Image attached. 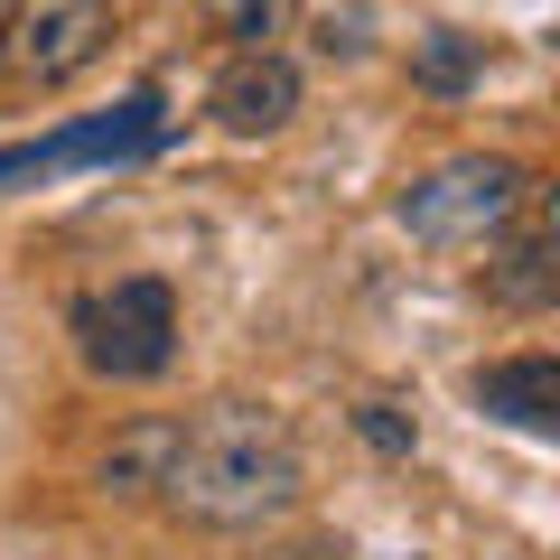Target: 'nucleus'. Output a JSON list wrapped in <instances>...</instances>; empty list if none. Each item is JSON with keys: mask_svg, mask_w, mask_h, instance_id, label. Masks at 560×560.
Returning a JSON list of instances; mask_svg holds the SVG:
<instances>
[{"mask_svg": "<svg viewBox=\"0 0 560 560\" xmlns=\"http://www.w3.org/2000/svg\"><path fill=\"white\" fill-rule=\"evenodd\" d=\"M477 66H486V47H477V38H458V28H430V38L411 47L420 94H467V84H477Z\"/></svg>", "mask_w": 560, "mask_h": 560, "instance_id": "9", "label": "nucleus"}, {"mask_svg": "<svg viewBox=\"0 0 560 560\" xmlns=\"http://www.w3.org/2000/svg\"><path fill=\"white\" fill-rule=\"evenodd\" d=\"M560 243H551V206H541V187L514 206V215L486 234V290H495L504 308H551L560 300Z\"/></svg>", "mask_w": 560, "mask_h": 560, "instance_id": "5", "label": "nucleus"}, {"mask_svg": "<svg viewBox=\"0 0 560 560\" xmlns=\"http://www.w3.org/2000/svg\"><path fill=\"white\" fill-rule=\"evenodd\" d=\"M0 10H10V0H0Z\"/></svg>", "mask_w": 560, "mask_h": 560, "instance_id": "12", "label": "nucleus"}, {"mask_svg": "<svg viewBox=\"0 0 560 560\" xmlns=\"http://www.w3.org/2000/svg\"><path fill=\"white\" fill-rule=\"evenodd\" d=\"M168 420H140V430H121L113 448H103V467H94V486L103 495H160V467H168Z\"/></svg>", "mask_w": 560, "mask_h": 560, "instance_id": "8", "label": "nucleus"}, {"mask_svg": "<svg viewBox=\"0 0 560 560\" xmlns=\"http://www.w3.org/2000/svg\"><path fill=\"white\" fill-rule=\"evenodd\" d=\"M206 113H215V121H224L234 140H271L280 121L300 113V66L280 57V47H243V57L224 66V75H215Z\"/></svg>", "mask_w": 560, "mask_h": 560, "instance_id": "6", "label": "nucleus"}, {"mask_svg": "<svg viewBox=\"0 0 560 560\" xmlns=\"http://www.w3.org/2000/svg\"><path fill=\"white\" fill-rule=\"evenodd\" d=\"M75 355L113 383L168 374V355H178V300L160 280H113V290L75 300Z\"/></svg>", "mask_w": 560, "mask_h": 560, "instance_id": "4", "label": "nucleus"}, {"mask_svg": "<svg viewBox=\"0 0 560 560\" xmlns=\"http://www.w3.org/2000/svg\"><path fill=\"white\" fill-rule=\"evenodd\" d=\"M523 197H533V178H523L514 160H486V150H467V160H440L430 178L401 187V224H411L420 243L458 253V243H486Z\"/></svg>", "mask_w": 560, "mask_h": 560, "instance_id": "3", "label": "nucleus"}, {"mask_svg": "<svg viewBox=\"0 0 560 560\" xmlns=\"http://www.w3.org/2000/svg\"><path fill=\"white\" fill-rule=\"evenodd\" d=\"M197 20L215 38H234V47H271L280 28L300 20V0H197Z\"/></svg>", "mask_w": 560, "mask_h": 560, "instance_id": "10", "label": "nucleus"}, {"mask_svg": "<svg viewBox=\"0 0 560 560\" xmlns=\"http://www.w3.org/2000/svg\"><path fill=\"white\" fill-rule=\"evenodd\" d=\"M300 440L290 420L261 411V401H206L168 440V467H160V495L178 523L197 533H253V523H280L300 504Z\"/></svg>", "mask_w": 560, "mask_h": 560, "instance_id": "1", "label": "nucleus"}, {"mask_svg": "<svg viewBox=\"0 0 560 560\" xmlns=\"http://www.w3.org/2000/svg\"><path fill=\"white\" fill-rule=\"evenodd\" d=\"M477 411H495L504 430H533V440H551L560 430V364L551 355H504L477 374Z\"/></svg>", "mask_w": 560, "mask_h": 560, "instance_id": "7", "label": "nucleus"}, {"mask_svg": "<svg viewBox=\"0 0 560 560\" xmlns=\"http://www.w3.org/2000/svg\"><path fill=\"white\" fill-rule=\"evenodd\" d=\"M355 430L383 448V458H401V448H411V420H401V411H383V401H364V411H355Z\"/></svg>", "mask_w": 560, "mask_h": 560, "instance_id": "11", "label": "nucleus"}, {"mask_svg": "<svg viewBox=\"0 0 560 560\" xmlns=\"http://www.w3.org/2000/svg\"><path fill=\"white\" fill-rule=\"evenodd\" d=\"M113 47V0H10L0 10V84L57 94Z\"/></svg>", "mask_w": 560, "mask_h": 560, "instance_id": "2", "label": "nucleus"}]
</instances>
